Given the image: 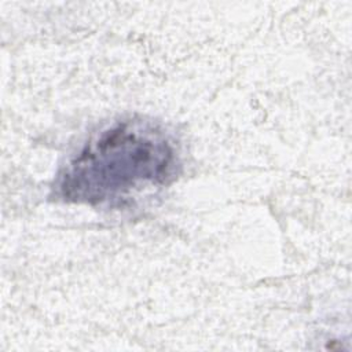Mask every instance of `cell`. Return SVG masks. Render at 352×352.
<instances>
[{
  "label": "cell",
  "mask_w": 352,
  "mask_h": 352,
  "mask_svg": "<svg viewBox=\"0 0 352 352\" xmlns=\"http://www.w3.org/2000/svg\"><path fill=\"white\" fill-rule=\"evenodd\" d=\"M176 150L158 125L125 120L92 138L60 172L56 192L66 202L120 204L146 187L165 183Z\"/></svg>",
  "instance_id": "1"
}]
</instances>
